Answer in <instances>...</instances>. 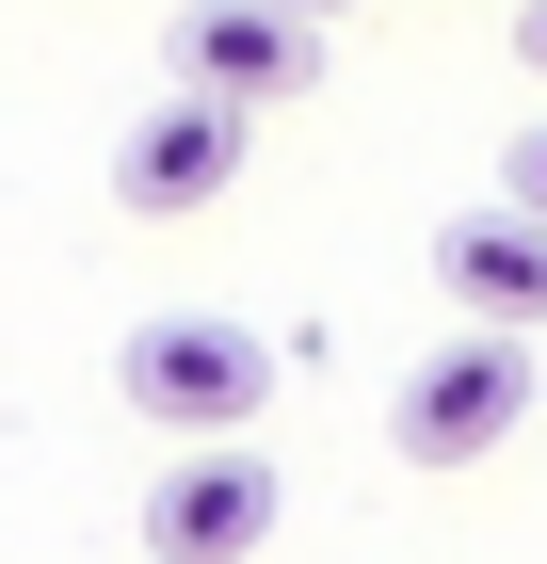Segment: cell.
<instances>
[{
	"label": "cell",
	"instance_id": "cell-5",
	"mask_svg": "<svg viewBox=\"0 0 547 564\" xmlns=\"http://www.w3.org/2000/svg\"><path fill=\"white\" fill-rule=\"evenodd\" d=\"M177 82L274 113V97L322 82V17H291V0H194V17H177Z\"/></svg>",
	"mask_w": 547,
	"mask_h": 564
},
{
	"label": "cell",
	"instance_id": "cell-6",
	"mask_svg": "<svg viewBox=\"0 0 547 564\" xmlns=\"http://www.w3.org/2000/svg\"><path fill=\"white\" fill-rule=\"evenodd\" d=\"M435 291H451L467 323L547 339V226L532 210H451V226H435Z\"/></svg>",
	"mask_w": 547,
	"mask_h": 564
},
{
	"label": "cell",
	"instance_id": "cell-9",
	"mask_svg": "<svg viewBox=\"0 0 547 564\" xmlns=\"http://www.w3.org/2000/svg\"><path fill=\"white\" fill-rule=\"evenodd\" d=\"M291 17H322V33H338V17H354V0H291Z\"/></svg>",
	"mask_w": 547,
	"mask_h": 564
},
{
	"label": "cell",
	"instance_id": "cell-2",
	"mask_svg": "<svg viewBox=\"0 0 547 564\" xmlns=\"http://www.w3.org/2000/svg\"><path fill=\"white\" fill-rule=\"evenodd\" d=\"M515 420H532V339L515 323H467V339H435L386 388V452L403 468H483V452H515Z\"/></svg>",
	"mask_w": 547,
	"mask_h": 564
},
{
	"label": "cell",
	"instance_id": "cell-3",
	"mask_svg": "<svg viewBox=\"0 0 547 564\" xmlns=\"http://www.w3.org/2000/svg\"><path fill=\"white\" fill-rule=\"evenodd\" d=\"M242 162H258V113L242 97H145L113 130V210H145V226H194V210H226L242 194Z\"/></svg>",
	"mask_w": 547,
	"mask_h": 564
},
{
	"label": "cell",
	"instance_id": "cell-1",
	"mask_svg": "<svg viewBox=\"0 0 547 564\" xmlns=\"http://www.w3.org/2000/svg\"><path fill=\"white\" fill-rule=\"evenodd\" d=\"M274 371H291V355L258 339V323H210V306H162V323H145V339L113 355V403H129L145 435H177V452H194V435H258Z\"/></svg>",
	"mask_w": 547,
	"mask_h": 564
},
{
	"label": "cell",
	"instance_id": "cell-4",
	"mask_svg": "<svg viewBox=\"0 0 547 564\" xmlns=\"http://www.w3.org/2000/svg\"><path fill=\"white\" fill-rule=\"evenodd\" d=\"M274 517H291V484L258 468L242 435H194V452L145 484V564H258Z\"/></svg>",
	"mask_w": 547,
	"mask_h": 564
},
{
	"label": "cell",
	"instance_id": "cell-8",
	"mask_svg": "<svg viewBox=\"0 0 547 564\" xmlns=\"http://www.w3.org/2000/svg\"><path fill=\"white\" fill-rule=\"evenodd\" d=\"M515 65H532V82H547V0H532V17H515Z\"/></svg>",
	"mask_w": 547,
	"mask_h": 564
},
{
	"label": "cell",
	"instance_id": "cell-7",
	"mask_svg": "<svg viewBox=\"0 0 547 564\" xmlns=\"http://www.w3.org/2000/svg\"><path fill=\"white\" fill-rule=\"evenodd\" d=\"M500 210H532V226H547V113L500 145Z\"/></svg>",
	"mask_w": 547,
	"mask_h": 564
}]
</instances>
